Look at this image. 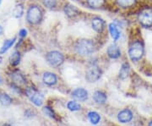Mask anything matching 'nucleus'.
<instances>
[{
    "mask_svg": "<svg viewBox=\"0 0 152 126\" xmlns=\"http://www.w3.org/2000/svg\"><path fill=\"white\" fill-rule=\"evenodd\" d=\"M128 55L132 62L137 63L141 61L145 55V44L144 40L140 37H135L130 41Z\"/></svg>",
    "mask_w": 152,
    "mask_h": 126,
    "instance_id": "nucleus-1",
    "label": "nucleus"
},
{
    "mask_svg": "<svg viewBox=\"0 0 152 126\" xmlns=\"http://www.w3.org/2000/svg\"><path fill=\"white\" fill-rule=\"evenodd\" d=\"M136 21L141 28L152 30V5L146 4L140 7L136 14Z\"/></svg>",
    "mask_w": 152,
    "mask_h": 126,
    "instance_id": "nucleus-2",
    "label": "nucleus"
},
{
    "mask_svg": "<svg viewBox=\"0 0 152 126\" xmlns=\"http://www.w3.org/2000/svg\"><path fill=\"white\" fill-rule=\"evenodd\" d=\"M95 49H96L95 43L91 39H80L76 42L75 45V53L81 57L91 56L95 52Z\"/></svg>",
    "mask_w": 152,
    "mask_h": 126,
    "instance_id": "nucleus-3",
    "label": "nucleus"
},
{
    "mask_svg": "<svg viewBox=\"0 0 152 126\" xmlns=\"http://www.w3.org/2000/svg\"><path fill=\"white\" fill-rule=\"evenodd\" d=\"M43 12L37 5L31 6L26 13V20L31 25H37L42 20Z\"/></svg>",
    "mask_w": 152,
    "mask_h": 126,
    "instance_id": "nucleus-4",
    "label": "nucleus"
},
{
    "mask_svg": "<svg viewBox=\"0 0 152 126\" xmlns=\"http://www.w3.org/2000/svg\"><path fill=\"white\" fill-rule=\"evenodd\" d=\"M46 60L48 63L49 65L58 67L64 62V56L59 51L53 50L46 54Z\"/></svg>",
    "mask_w": 152,
    "mask_h": 126,
    "instance_id": "nucleus-5",
    "label": "nucleus"
},
{
    "mask_svg": "<svg viewBox=\"0 0 152 126\" xmlns=\"http://www.w3.org/2000/svg\"><path fill=\"white\" fill-rule=\"evenodd\" d=\"M101 76H102V70L96 64H93L87 69L86 73V79L88 81V82H96L101 78Z\"/></svg>",
    "mask_w": 152,
    "mask_h": 126,
    "instance_id": "nucleus-6",
    "label": "nucleus"
},
{
    "mask_svg": "<svg viewBox=\"0 0 152 126\" xmlns=\"http://www.w3.org/2000/svg\"><path fill=\"white\" fill-rule=\"evenodd\" d=\"M26 93L33 104H35L37 107H40L42 105V103H43V96L40 92H38L36 89L32 87L27 88L26 91Z\"/></svg>",
    "mask_w": 152,
    "mask_h": 126,
    "instance_id": "nucleus-7",
    "label": "nucleus"
},
{
    "mask_svg": "<svg viewBox=\"0 0 152 126\" xmlns=\"http://www.w3.org/2000/svg\"><path fill=\"white\" fill-rule=\"evenodd\" d=\"M91 27L97 33H102L106 27V21L101 17H94L91 20Z\"/></svg>",
    "mask_w": 152,
    "mask_h": 126,
    "instance_id": "nucleus-8",
    "label": "nucleus"
},
{
    "mask_svg": "<svg viewBox=\"0 0 152 126\" xmlns=\"http://www.w3.org/2000/svg\"><path fill=\"white\" fill-rule=\"evenodd\" d=\"M107 54L108 56L110 59H117L121 57V49L120 48L116 45V44H111L109 45L107 49Z\"/></svg>",
    "mask_w": 152,
    "mask_h": 126,
    "instance_id": "nucleus-9",
    "label": "nucleus"
},
{
    "mask_svg": "<svg viewBox=\"0 0 152 126\" xmlns=\"http://www.w3.org/2000/svg\"><path fill=\"white\" fill-rule=\"evenodd\" d=\"M71 96L77 101L85 102L88 98V92L84 88H77L72 92Z\"/></svg>",
    "mask_w": 152,
    "mask_h": 126,
    "instance_id": "nucleus-10",
    "label": "nucleus"
},
{
    "mask_svg": "<svg viewBox=\"0 0 152 126\" xmlns=\"http://www.w3.org/2000/svg\"><path fill=\"white\" fill-rule=\"evenodd\" d=\"M108 31L114 42H118L120 37H121V32H120L118 26H117V24L113 23V22L110 23L108 25Z\"/></svg>",
    "mask_w": 152,
    "mask_h": 126,
    "instance_id": "nucleus-11",
    "label": "nucleus"
},
{
    "mask_svg": "<svg viewBox=\"0 0 152 126\" xmlns=\"http://www.w3.org/2000/svg\"><path fill=\"white\" fill-rule=\"evenodd\" d=\"M138 2L139 0H116L117 4L124 10H129L134 8L137 5Z\"/></svg>",
    "mask_w": 152,
    "mask_h": 126,
    "instance_id": "nucleus-12",
    "label": "nucleus"
},
{
    "mask_svg": "<svg viewBox=\"0 0 152 126\" xmlns=\"http://www.w3.org/2000/svg\"><path fill=\"white\" fill-rule=\"evenodd\" d=\"M42 81L46 85L52 86L56 85V83L58 81V78L54 73L46 72V73H44L43 76H42Z\"/></svg>",
    "mask_w": 152,
    "mask_h": 126,
    "instance_id": "nucleus-13",
    "label": "nucleus"
},
{
    "mask_svg": "<svg viewBox=\"0 0 152 126\" xmlns=\"http://www.w3.org/2000/svg\"><path fill=\"white\" fill-rule=\"evenodd\" d=\"M133 119V114L129 109L122 110L118 115V119L121 123H129Z\"/></svg>",
    "mask_w": 152,
    "mask_h": 126,
    "instance_id": "nucleus-14",
    "label": "nucleus"
},
{
    "mask_svg": "<svg viewBox=\"0 0 152 126\" xmlns=\"http://www.w3.org/2000/svg\"><path fill=\"white\" fill-rule=\"evenodd\" d=\"M64 13H65V15L67 16L70 17H75L76 15H78L79 14H80V10L76 8L75 5H72L70 4H66L64 6Z\"/></svg>",
    "mask_w": 152,
    "mask_h": 126,
    "instance_id": "nucleus-15",
    "label": "nucleus"
},
{
    "mask_svg": "<svg viewBox=\"0 0 152 126\" xmlns=\"http://www.w3.org/2000/svg\"><path fill=\"white\" fill-rule=\"evenodd\" d=\"M93 99L98 104H104L107 101V95L102 91H96L93 95Z\"/></svg>",
    "mask_w": 152,
    "mask_h": 126,
    "instance_id": "nucleus-16",
    "label": "nucleus"
},
{
    "mask_svg": "<svg viewBox=\"0 0 152 126\" xmlns=\"http://www.w3.org/2000/svg\"><path fill=\"white\" fill-rule=\"evenodd\" d=\"M15 42H16V38L15 37L6 40L5 42H4V44H3V46L1 47V48H0V54L5 53L6 52L10 49L14 44L15 43Z\"/></svg>",
    "mask_w": 152,
    "mask_h": 126,
    "instance_id": "nucleus-17",
    "label": "nucleus"
},
{
    "mask_svg": "<svg viewBox=\"0 0 152 126\" xmlns=\"http://www.w3.org/2000/svg\"><path fill=\"white\" fill-rule=\"evenodd\" d=\"M11 78L13 80V81L15 83L16 85H25L26 81V79L25 77L22 75L19 72H15L11 75Z\"/></svg>",
    "mask_w": 152,
    "mask_h": 126,
    "instance_id": "nucleus-18",
    "label": "nucleus"
},
{
    "mask_svg": "<svg viewBox=\"0 0 152 126\" xmlns=\"http://www.w3.org/2000/svg\"><path fill=\"white\" fill-rule=\"evenodd\" d=\"M129 71H130V66L128 63H124L121 69H120L119 71V78L122 80H124L127 77L129 76Z\"/></svg>",
    "mask_w": 152,
    "mask_h": 126,
    "instance_id": "nucleus-19",
    "label": "nucleus"
},
{
    "mask_svg": "<svg viewBox=\"0 0 152 126\" xmlns=\"http://www.w3.org/2000/svg\"><path fill=\"white\" fill-rule=\"evenodd\" d=\"M106 0H86L87 5L91 9H100L104 5Z\"/></svg>",
    "mask_w": 152,
    "mask_h": 126,
    "instance_id": "nucleus-20",
    "label": "nucleus"
},
{
    "mask_svg": "<svg viewBox=\"0 0 152 126\" xmlns=\"http://www.w3.org/2000/svg\"><path fill=\"white\" fill-rule=\"evenodd\" d=\"M88 118L91 121V123L93 125H97L101 120V116L98 114L96 112H90L88 114Z\"/></svg>",
    "mask_w": 152,
    "mask_h": 126,
    "instance_id": "nucleus-21",
    "label": "nucleus"
},
{
    "mask_svg": "<svg viewBox=\"0 0 152 126\" xmlns=\"http://www.w3.org/2000/svg\"><path fill=\"white\" fill-rule=\"evenodd\" d=\"M42 4L49 10L55 9L58 6V0H42Z\"/></svg>",
    "mask_w": 152,
    "mask_h": 126,
    "instance_id": "nucleus-22",
    "label": "nucleus"
},
{
    "mask_svg": "<svg viewBox=\"0 0 152 126\" xmlns=\"http://www.w3.org/2000/svg\"><path fill=\"white\" fill-rule=\"evenodd\" d=\"M20 55L18 52H15L13 53V54L11 55L10 58V62L12 65H17L20 64Z\"/></svg>",
    "mask_w": 152,
    "mask_h": 126,
    "instance_id": "nucleus-23",
    "label": "nucleus"
},
{
    "mask_svg": "<svg viewBox=\"0 0 152 126\" xmlns=\"http://www.w3.org/2000/svg\"><path fill=\"white\" fill-rule=\"evenodd\" d=\"M12 103L11 97L7 94H2L0 95V103L4 106H9Z\"/></svg>",
    "mask_w": 152,
    "mask_h": 126,
    "instance_id": "nucleus-24",
    "label": "nucleus"
},
{
    "mask_svg": "<svg viewBox=\"0 0 152 126\" xmlns=\"http://www.w3.org/2000/svg\"><path fill=\"white\" fill-rule=\"evenodd\" d=\"M67 108H68V109L69 110L75 112V111H79V110L80 109L81 107H80V105L77 102H75V101H70V102L68 103Z\"/></svg>",
    "mask_w": 152,
    "mask_h": 126,
    "instance_id": "nucleus-25",
    "label": "nucleus"
},
{
    "mask_svg": "<svg viewBox=\"0 0 152 126\" xmlns=\"http://www.w3.org/2000/svg\"><path fill=\"white\" fill-rule=\"evenodd\" d=\"M13 13H14V15H15V18H20L23 15V13H24V8H23V6L21 4L17 5L15 8Z\"/></svg>",
    "mask_w": 152,
    "mask_h": 126,
    "instance_id": "nucleus-26",
    "label": "nucleus"
},
{
    "mask_svg": "<svg viewBox=\"0 0 152 126\" xmlns=\"http://www.w3.org/2000/svg\"><path fill=\"white\" fill-rule=\"evenodd\" d=\"M43 113L45 114H47V115H48L49 117H51V118H55V114L54 113H53V109L51 108H49V107H45L43 108Z\"/></svg>",
    "mask_w": 152,
    "mask_h": 126,
    "instance_id": "nucleus-27",
    "label": "nucleus"
},
{
    "mask_svg": "<svg viewBox=\"0 0 152 126\" xmlns=\"http://www.w3.org/2000/svg\"><path fill=\"white\" fill-rule=\"evenodd\" d=\"M26 35H27V31H26V29H21V30L20 31V32H19V36H20V37H22V38L26 37Z\"/></svg>",
    "mask_w": 152,
    "mask_h": 126,
    "instance_id": "nucleus-28",
    "label": "nucleus"
},
{
    "mask_svg": "<svg viewBox=\"0 0 152 126\" xmlns=\"http://www.w3.org/2000/svg\"><path fill=\"white\" fill-rule=\"evenodd\" d=\"M2 33H3V28L1 27V26H0V35H2Z\"/></svg>",
    "mask_w": 152,
    "mask_h": 126,
    "instance_id": "nucleus-29",
    "label": "nucleus"
},
{
    "mask_svg": "<svg viewBox=\"0 0 152 126\" xmlns=\"http://www.w3.org/2000/svg\"><path fill=\"white\" fill-rule=\"evenodd\" d=\"M148 126H152V120L149 123V125H148Z\"/></svg>",
    "mask_w": 152,
    "mask_h": 126,
    "instance_id": "nucleus-30",
    "label": "nucleus"
},
{
    "mask_svg": "<svg viewBox=\"0 0 152 126\" xmlns=\"http://www.w3.org/2000/svg\"><path fill=\"white\" fill-rule=\"evenodd\" d=\"M1 3H2V0H0V4H1Z\"/></svg>",
    "mask_w": 152,
    "mask_h": 126,
    "instance_id": "nucleus-31",
    "label": "nucleus"
},
{
    "mask_svg": "<svg viewBox=\"0 0 152 126\" xmlns=\"http://www.w3.org/2000/svg\"><path fill=\"white\" fill-rule=\"evenodd\" d=\"M73 1H78V0H73Z\"/></svg>",
    "mask_w": 152,
    "mask_h": 126,
    "instance_id": "nucleus-32",
    "label": "nucleus"
},
{
    "mask_svg": "<svg viewBox=\"0 0 152 126\" xmlns=\"http://www.w3.org/2000/svg\"><path fill=\"white\" fill-rule=\"evenodd\" d=\"M0 82H1V78H0Z\"/></svg>",
    "mask_w": 152,
    "mask_h": 126,
    "instance_id": "nucleus-33",
    "label": "nucleus"
}]
</instances>
